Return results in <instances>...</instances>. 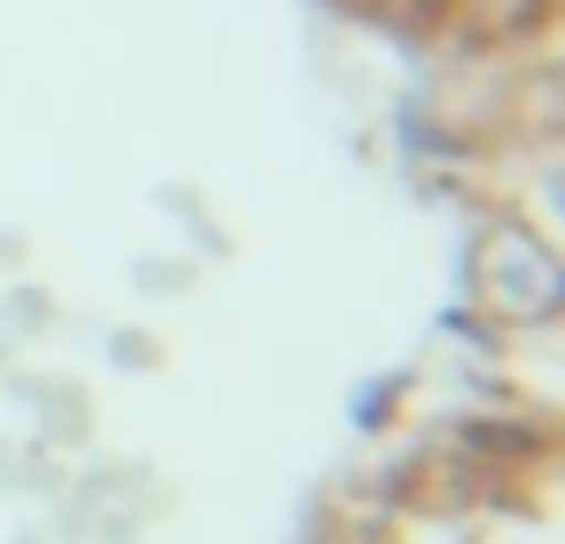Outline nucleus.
Returning <instances> with one entry per match:
<instances>
[{
    "label": "nucleus",
    "mask_w": 565,
    "mask_h": 544,
    "mask_svg": "<svg viewBox=\"0 0 565 544\" xmlns=\"http://www.w3.org/2000/svg\"><path fill=\"white\" fill-rule=\"evenodd\" d=\"M466 294L487 322H509V330H530V322H558L565 308V266L552 252V237L523 223V215H501L480 237L466 244Z\"/></svg>",
    "instance_id": "1"
},
{
    "label": "nucleus",
    "mask_w": 565,
    "mask_h": 544,
    "mask_svg": "<svg viewBox=\"0 0 565 544\" xmlns=\"http://www.w3.org/2000/svg\"><path fill=\"white\" fill-rule=\"evenodd\" d=\"M57 322V294L36 287V279H14L0 287V337H43Z\"/></svg>",
    "instance_id": "3"
},
{
    "label": "nucleus",
    "mask_w": 565,
    "mask_h": 544,
    "mask_svg": "<svg viewBox=\"0 0 565 544\" xmlns=\"http://www.w3.org/2000/svg\"><path fill=\"white\" fill-rule=\"evenodd\" d=\"M43 408H51V423H65V430H79V423H86V394L72 387V380L43 387Z\"/></svg>",
    "instance_id": "6"
},
{
    "label": "nucleus",
    "mask_w": 565,
    "mask_h": 544,
    "mask_svg": "<svg viewBox=\"0 0 565 544\" xmlns=\"http://www.w3.org/2000/svg\"><path fill=\"white\" fill-rule=\"evenodd\" d=\"M151 201H158V215H172V230H180V237L193 244V258H201V266H207V258H222V252H230V230H222L215 201H207L193 180H166Z\"/></svg>",
    "instance_id": "2"
},
{
    "label": "nucleus",
    "mask_w": 565,
    "mask_h": 544,
    "mask_svg": "<svg viewBox=\"0 0 565 544\" xmlns=\"http://www.w3.org/2000/svg\"><path fill=\"white\" fill-rule=\"evenodd\" d=\"M108 351H115V365H129V373H151L158 365V337L151 330H115Z\"/></svg>",
    "instance_id": "5"
},
{
    "label": "nucleus",
    "mask_w": 565,
    "mask_h": 544,
    "mask_svg": "<svg viewBox=\"0 0 565 544\" xmlns=\"http://www.w3.org/2000/svg\"><path fill=\"white\" fill-rule=\"evenodd\" d=\"M129 287L158 294V301L193 294V287H201V258H186V252H143V258H129Z\"/></svg>",
    "instance_id": "4"
}]
</instances>
